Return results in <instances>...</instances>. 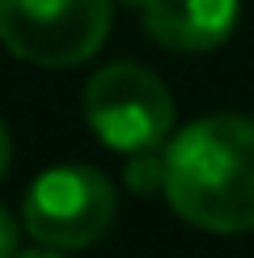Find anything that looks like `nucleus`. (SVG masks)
Instances as JSON below:
<instances>
[{
	"label": "nucleus",
	"mask_w": 254,
	"mask_h": 258,
	"mask_svg": "<svg viewBox=\"0 0 254 258\" xmlns=\"http://www.w3.org/2000/svg\"><path fill=\"white\" fill-rule=\"evenodd\" d=\"M85 123L110 153H157L174 136V98L148 68L114 59L85 85Z\"/></svg>",
	"instance_id": "f03ea898"
},
{
	"label": "nucleus",
	"mask_w": 254,
	"mask_h": 258,
	"mask_svg": "<svg viewBox=\"0 0 254 258\" xmlns=\"http://www.w3.org/2000/svg\"><path fill=\"white\" fill-rule=\"evenodd\" d=\"M123 182L136 195H157L161 182H165V148H157V153H132L123 165Z\"/></svg>",
	"instance_id": "423d86ee"
},
{
	"label": "nucleus",
	"mask_w": 254,
	"mask_h": 258,
	"mask_svg": "<svg viewBox=\"0 0 254 258\" xmlns=\"http://www.w3.org/2000/svg\"><path fill=\"white\" fill-rule=\"evenodd\" d=\"M9 165H13V136H9L5 119H0V178L9 174Z\"/></svg>",
	"instance_id": "6e6552de"
},
{
	"label": "nucleus",
	"mask_w": 254,
	"mask_h": 258,
	"mask_svg": "<svg viewBox=\"0 0 254 258\" xmlns=\"http://www.w3.org/2000/svg\"><path fill=\"white\" fill-rule=\"evenodd\" d=\"M123 5H140V9H144V0H123Z\"/></svg>",
	"instance_id": "9d476101"
},
{
	"label": "nucleus",
	"mask_w": 254,
	"mask_h": 258,
	"mask_svg": "<svg viewBox=\"0 0 254 258\" xmlns=\"http://www.w3.org/2000/svg\"><path fill=\"white\" fill-rule=\"evenodd\" d=\"M114 0H0V42L38 68H77L102 51Z\"/></svg>",
	"instance_id": "20e7f679"
},
{
	"label": "nucleus",
	"mask_w": 254,
	"mask_h": 258,
	"mask_svg": "<svg viewBox=\"0 0 254 258\" xmlns=\"http://www.w3.org/2000/svg\"><path fill=\"white\" fill-rule=\"evenodd\" d=\"M161 195L190 229L220 237L254 233V119L208 114L174 132Z\"/></svg>",
	"instance_id": "f257e3e1"
},
{
	"label": "nucleus",
	"mask_w": 254,
	"mask_h": 258,
	"mask_svg": "<svg viewBox=\"0 0 254 258\" xmlns=\"http://www.w3.org/2000/svg\"><path fill=\"white\" fill-rule=\"evenodd\" d=\"M119 216V190L93 165H51L30 182L21 229L55 250H85L102 241Z\"/></svg>",
	"instance_id": "7ed1b4c3"
},
{
	"label": "nucleus",
	"mask_w": 254,
	"mask_h": 258,
	"mask_svg": "<svg viewBox=\"0 0 254 258\" xmlns=\"http://www.w3.org/2000/svg\"><path fill=\"white\" fill-rule=\"evenodd\" d=\"M140 13L153 42L182 55H204L233 38L241 0H144Z\"/></svg>",
	"instance_id": "39448f33"
},
{
	"label": "nucleus",
	"mask_w": 254,
	"mask_h": 258,
	"mask_svg": "<svg viewBox=\"0 0 254 258\" xmlns=\"http://www.w3.org/2000/svg\"><path fill=\"white\" fill-rule=\"evenodd\" d=\"M17 258H64V250H55V245H42V250H17Z\"/></svg>",
	"instance_id": "1a4fd4ad"
},
{
	"label": "nucleus",
	"mask_w": 254,
	"mask_h": 258,
	"mask_svg": "<svg viewBox=\"0 0 254 258\" xmlns=\"http://www.w3.org/2000/svg\"><path fill=\"white\" fill-rule=\"evenodd\" d=\"M17 250H21V224L0 203V258H17Z\"/></svg>",
	"instance_id": "0eeeda50"
}]
</instances>
